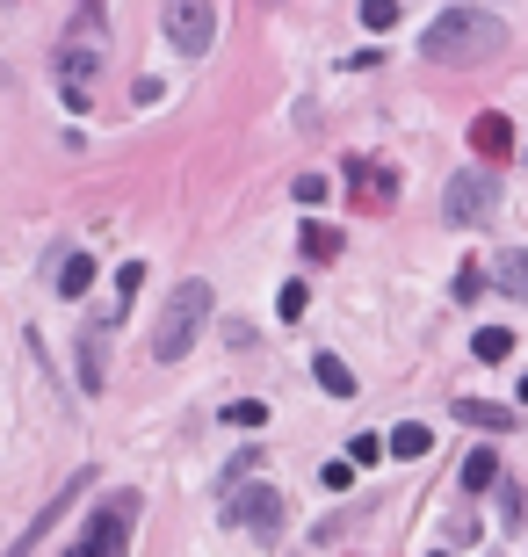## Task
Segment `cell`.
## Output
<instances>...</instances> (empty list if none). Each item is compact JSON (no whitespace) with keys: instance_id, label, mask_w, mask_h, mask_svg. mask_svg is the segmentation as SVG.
Returning a JSON list of instances; mask_svg holds the SVG:
<instances>
[{"instance_id":"6da1fadb","label":"cell","mask_w":528,"mask_h":557,"mask_svg":"<svg viewBox=\"0 0 528 557\" xmlns=\"http://www.w3.org/2000/svg\"><path fill=\"white\" fill-rule=\"evenodd\" d=\"M102 37H109L102 0L73 8L66 44H58V58H51V73H58V102H66L73 116H95V87H102Z\"/></svg>"},{"instance_id":"7a4b0ae2","label":"cell","mask_w":528,"mask_h":557,"mask_svg":"<svg viewBox=\"0 0 528 557\" xmlns=\"http://www.w3.org/2000/svg\"><path fill=\"white\" fill-rule=\"evenodd\" d=\"M420 51L434 58V66H485L492 51H507V22L492 8H442L427 22Z\"/></svg>"},{"instance_id":"3957f363","label":"cell","mask_w":528,"mask_h":557,"mask_svg":"<svg viewBox=\"0 0 528 557\" xmlns=\"http://www.w3.org/2000/svg\"><path fill=\"white\" fill-rule=\"evenodd\" d=\"M210 312H217V290L203 283V275H189V283H174L167 297H160V326H152V355L160 362H181L196 348V333L210 326Z\"/></svg>"},{"instance_id":"277c9868","label":"cell","mask_w":528,"mask_h":557,"mask_svg":"<svg viewBox=\"0 0 528 557\" xmlns=\"http://www.w3.org/2000/svg\"><path fill=\"white\" fill-rule=\"evenodd\" d=\"M131 529H138V492H109V500L87 514V529L66 557H123L131 550Z\"/></svg>"},{"instance_id":"5b68a950","label":"cell","mask_w":528,"mask_h":557,"mask_svg":"<svg viewBox=\"0 0 528 557\" xmlns=\"http://www.w3.org/2000/svg\"><path fill=\"white\" fill-rule=\"evenodd\" d=\"M492 210H500V167H456L449 174V189H442V218L449 225H485Z\"/></svg>"},{"instance_id":"8992f818","label":"cell","mask_w":528,"mask_h":557,"mask_svg":"<svg viewBox=\"0 0 528 557\" xmlns=\"http://www.w3.org/2000/svg\"><path fill=\"white\" fill-rule=\"evenodd\" d=\"M283 492L275 485H239V492H225V500H217V521H225V529H246V536H261V543H275L283 536Z\"/></svg>"},{"instance_id":"52a82bcc","label":"cell","mask_w":528,"mask_h":557,"mask_svg":"<svg viewBox=\"0 0 528 557\" xmlns=\"http://www.w3.org/2000/svg\"><path fill=\"white\" fill-rule=\"evenodd\" d=\"M95 478H102V471H95V463H80V471H66V485H58V492H51V500H44L37 514H29V529H22V536H15L8 550H0V557H29V550H37V543H44V536L58 529V514H66V507H80V500H87V492H95Z\"/></svg>"},{"instance_id":"ba28073f","label":"cell","mask_w":528,"mask_h":557,"mask_svg":"<svg viewBox=\"0 0 528 557\" xmlns=\"http://www.w3.org/2000/svg\"><path fill=\"white\" fill-rule=\"evenodd\" d=\"M160 29H167V44L181 58L217 51V8H210V0H174V8H160Z\"/></svg>"},{"instance_id":"9c48e42d","label":"cell","mask_w":528,"mask_h":557,"mask_svg":"<svg viewBox=\"0 0 528 557\" xmlns=\"http://www.w3.org/2000/svg\"><path fill=\"white\" fill-rule=\"evenodd\" d=\"M348 203L362 210V218H384V210L398 203V167H384V160H348Z\"/></svg>"},{"instance_id":"30bf717a","label":"cell","mask_w":528,"mask_h":557,"mask_svg":"<svg viewBox=\"0 0 528 557\" xmlns=\"http://www.w3.org/2000/svg\"><path fill=\"white\" fill-rule=\"evenodd\" d=\"M471 152H478V167H507V160H514V123H507L500 109L471 116Z\"/></svg>"},{"instance_id":"8fae6325","label":"cell","mask_w":528,"mask_h":557,"mask_svg":"<svg viewBox=\"0 0 528 557\" xmlns=\"http://www.w3.org/2000/svg\"><path fill=\"white\" fill-rule=\"evenodd\" d=\"M102 384H109V326H87L80 333V391L102 398Z\"/></svg>"},{"instance_id":"7c38bea8","label":"cell","mask_w":528,"mask_h":557,"mask_svg":"<svg viewBox=\"0 0 528 557\" xmlns=\"http://www.w3.org/2000/svg\"><path fill=\"white\" fill-rule=\"evenodd\" d=\"M449 413L463 427H485V435H514V406H492V398H456Z\"/></svg>"},{"instance_id":"4fadbf2b","label":"cell","mask_w":528,"mask_h":557,"mask_svg":"<svg viewBox=\"0 0 528 557\" xmlns=\"http://www.w3.org/2000/svg\"><path fill=\"white\" fill-rule=\"evenodd\" d=\"M384 449H391L398 463H413V456H427V449H434V427H427V420H398L391 435H384Z\"/></svg>"},{"instance_id":"5bb4252c","label":"cell","mask_w":528,"mask_h":557,"mask_svg":"<svg viewBox=\"0 0 528 557\" xmlns=\"http://www.w3.org/2000/svg\"><path fill=\"white\" fill-rule=\"evenodd\" d=\"M297 246H304V261H340V246H348V239H340V225H319L312 218V225L297 232Z\"/></svg>"},{"instance_id":"9a60e30c","label":"cell","mask_w":528,"mask_h":557,"mask_svg":"<svg viewBox=\"0 0 528 557\" xmlns=\"http://www.w3.org/2000/svg\"><path fill=\"white\" fill-rule=\"evenodd\" d=\"M492 275H500V290H507V297L528 304V246H507V254L492 261Z\"/></svg>"},{"instance_id":"2e32d148","label":"cell","mask_w":528,"mask_h":557,"mask_svg":"<svg viewBox=\"0 0 528 557\" xmlns=\"http://www.w3.org/2000/svg\"><path fill=\"white\" fill-rule=\"evenodd\" d=\"M312 377H319V391H333V398H355V369L340 362V355H312Z\"/></svg>"},{"instance_id":"e0dca14e","label":"cell","mask_w":528,"mask_h":557,"mask_svg":"<svg viewBox=\"0 0 528 557\" xmlns=\"http://www.w3.org/2000/svg\"><path fill=\"white\" fill-rule=\"evenodd\" d=\"M87 290H95V261L66 254V261H58V297H87Z\"/></svg>"},{"instance_id":"ac0fdd59","label":"cell","mask_w":528,"mask_h":557,"mask_svg":"<svg viewBox=\"0 0 528 557\" xmlns=\"http://www.w3.org/2000/svg\"><path fill=\"white\" fill-rule=\"evenodd\" d=\"M492 485H500V456L471 449V456H463V492H492Z\"/></svg>"},{"instance_id":"d6986e66","label":"cell","mask_w":528,"mask_h":557,"mask_svg":"<svg viewBox=\"0 0 528 557\" xmlns=\"http://www.w3.org/2000/svg\"><path fill=\"white\" fill-rule=\"evenodd\" d=\"M471 355H478V362H507V355H514V333H507V326H478V333H471Z\"/></svg>"},{"instance_id":"ffe728a7","label":"cell","mask_w":528,"mask_h":557,"mask_svg":"<svg viewBox=\"0 0 528 557\" xmlns=\"http://www.w3.org/2000/svg\"><path fill=\"white\" fill-rule=\"evenodd\" d=\"M254 471H261V449H239V456L225 463V471H217V500H225V492H239Z\"/></svg>"},{"instance_id":"44dd1931","label":"cell","mask_w":528,"mask_h":557,"mask_svg":"<svg viewBox=\"0 0 528 557\" xmlns=\"http://www.w3.org/2000/svg\"><path fill=\"white\" fill-rule=\"evenodd\" d=\"M485 290H492V275H485L478 261H463V268H456V283H449V297H456V304H478Z\"/></svg>"},{"instance_id":"7402d4cb","label":"cell","mask_w":528,"mask_h":557,"mask_svg":"<svg viewBox=\"0 0 528 557\" xmlns=\"http://www.w3.org/2000/svg\"><path fill=\"white\" fill-rule=\"evenodd\" d=\"M261 420H268L261 398H239V406H225V427H261Z\"/></svg>"},{"instance_id":"603a6c76","label":"cell","mask_w":528,"mask_h":557,"mask_svg":"<svg viewBox=\"0 0 528 557\" xmlns=\"http://www.w3.org/2000/svg\"><path fill=\"white\" fill-rule=\"evenodd\" d=\"M391 449H384V435H355L348 442V463H384Z\"/></svg>"},{"instance_id":"cb8c5ba5","label":"cell","mask_w":528,"mask_h":557,"mask_svg":"<svg viewBox=\"0 0 528 557\" xmlns=\"http://www.w3.org/2000/svg\"><path fill=\"white\" fill-rule=\"evenodd\" d=\"M138 290H145V261H123V268H116V297L131 304Z\"/></svg>"},{"instance_id":"d4e9b609","label":"cell","mask_w":528,"mask_h":557,"mask_svg":"<svg viewBox=\"0 0 528 557\" xmlns=\"http://www.w3.org/2000/svg\"><path fill=\"white\" fill-rule=\"evenodd\" d=\"M304 304H312V290H304V283H283V297H275V312H283V319H304Z\"/></svg>"},{"instance_id":"484cf974","label":"cell","mask_w":528,"mask_h":557,"mask_svg":"<svg viewBox=\"0 0 528 557\" xmlns=\"http://www.w3.org/2000/svg\"><path fill=\"white\" fill-rule=\"evenodd\" d=\"M362 29H398V8H391V0H369V8H362Z\"/></svg>"},{"instance_id":"4316f807","label":"cell","mask_w":528,"mask_h":557,"mask_svg":"<svg viewBox=\"0 0 528 557\" xmlns=\"http://www.w3.org/2000/svg\"><path fill=\"white\" fill-rule=\"evenodd\" d=\"M290 196H297V203H326V174H297Z\"/></svg>"},{"instance_id":"83f0119b","label":"cell","mask_w":528,"mask_h":557,"mask_svg":"<svg viewBox=\"0 0 528 557\" xmlns=\"http://www.w3.org/2000/svg\"><path fill=\"white\" fill-rule=\"evenodd\" d=\"M319 485H326V492H348V485H355V463H326Z\"/></svg>"},{"instance_id":"f1b7e54d","label":"cell","mask_w":528,"mask_h":557,"mask_svg":"<svg viewBox=\"0 0 528 557\" xmlns=\"http://www.w3.org/2000/svg\"><path fill=\"white\" fill-rule=\"evenodd\" d=\"M500 514H507V529H521V485H500Z\"/></svg>"},{"instance_id":"f546056e","label":"cell","mask_w":528,"mask_h":557,"mask_svg":"<svg viewBox=\"0 0 528 557\" xmlns=\"http://www.w3.org/2000/svg\"><path fill=\"white\" fill-rule=\"evenodd\" d=\"M514 398H521V406H528V377H521V391H514Z\"/></svg>"},{"instance_id":"4dcf8cb0","label":"cell","mask_w":528,"mask_h":557,"mask_svg":"<svg viewBox=\"0 0 528 557\" xmlns=\"http://www.w3.org/2000/svg\"><path fill=\"white\" fill-rule=\"evenodd\" d=\"M427 557H449V550H427Z\"/></svg>"}]
</instances>
